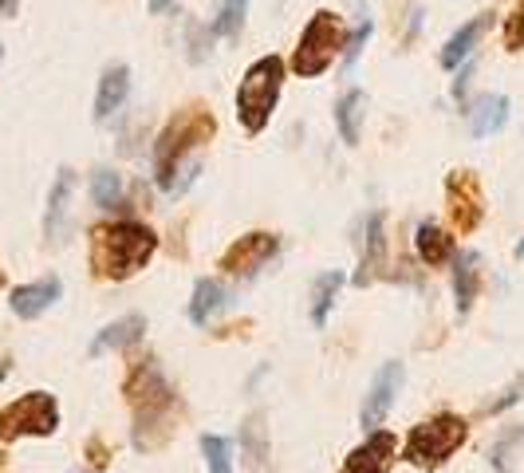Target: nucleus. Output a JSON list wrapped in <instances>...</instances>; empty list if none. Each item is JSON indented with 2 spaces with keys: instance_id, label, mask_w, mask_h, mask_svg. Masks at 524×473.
Wrapping results in <instances>:
<instances>
[{
  "instance_id": "nucleus-26",
  "label": "nucleus",
  "mask_w": 524,
  "mask_h": 473,
  "mask_svg": "<svg viewBox=\"0 0 524 473\" xmlns=\"http://www.w3.org/2000/svg\"><path fill=\"white\" fill-rule=\"evenodd\" d=\"M245 16H249V0H221L209 28H213V36H237L245 28Z\"/></svg>"
},
{
  "instance_id": "nucleus-35",
  "label": "nucleus",
  "mask_w": 524,
  "mask_h": 473,
  "mask_svg": "<svg viewBox=\"0 0 524 473\" xmlns=\"http://www.w3.org/2000/svg\"><path fill=\"white\" fill-rule=\"evenodd\" d=\"M517 257H524V241H521V245H517Z\"/></svg>"
},
{
  "instance_id": "nucleus-14",
  "label": "nucleus",
  "mask_w": 524,
  "mask_h": 473,
  "mask_svg": "<svg viewBox=\"0 0 524 473\" xmlns=\"http://www.w3.org/2000/svg\"><path fill=\"white\" fill-rule=\"evenodd\" d=\"M131 95V68L127 64H111L99 75V91H95V123H107L111 115L123 111Z\"/></svg>"
},
{
  "instance_id": "nucleus-11",
  "label": "nucleus",
  "mask_w": 524,
  "mask_h": 473,
  "mask_svg": "<svg viewBox=\"0 0 524 473\" xmlns=\"http://www.w3.org/2000/svg\"><path fill=\"white\" fill-rule=\"evenodd\" d=\"M64 296V284H60V276H44V280H32V284H20V288H12V296H8V308L20 316V320H40L56 300Z\"/></svg>"
},
{
  "instance_id": "nucleus-30",
  "label": "nucleus",
  "mask_w": 524,
  "mask_h": 473,
  "mask_svg": "<svg viewBox=\"0 0 524 473\" xmlns=\"http://www.w3.org/2000/svg\"><path fill=\"white\" fill-rule=\"evenodd\" d=\"M190 36H194V52H190V60L201 64V60H205V48L213 44V28H205V24H190Z\"/></svg>"
},
{
  "instance_id": "nucleus-5",
  "label": "nucleus",
  "mask_w": 524,
  "mask_h": 473,
  "mask_svg": "<svg viewBox=\"0 0 524 473\" xmlns=\"http://www.w3.org/2000/svg\"><path fill=\"white\" fill-rule=\"evenodd\" d=\"M347 48V32H343V20L331 12V8H320L304 32H300V44H296V56H292V71L300 79H316L335 64V56Z\"/></svg>"
},
{
  "instance_id": "nucleus-9",
  "label": "nucleus",
  "mask_w": 524,
  "mask_h": 473,
  "mask_svg": "<svg viewBox=\"0 0 524 473\" xmlns=\"http://www.w3.org/2000/svg\"><path fill=\"white\" fill-rule=\"evenodd\" d=\"M446 198H450V213H454L461 233H473L481 225V217H485V198H481V186H477L473 170H454L450 174Z\"/></svg>"
},
{
  "instance_id": "nucleus-13",
  "label": "nucleus",
  "mask_w": 524,
  "mask_h": 473,
  "mask_svg": "<svg viewBox=\"0 0 524 473\" xmlns=\"http://www.w3.org/2000/svg\"><path fill=\"white\" fill-rule=\"evenodd\" d=\"M387 265V233H383V213H367L363 221V245H359V272H355V284H371L379 269Z\"/></svg>"
},
{
  "instance_id": "nucleus-32",
  "label": "nucleus",
  "mask_w": 524,
  "mask_h": 473,
  "mask_svg": "<svg viewBox=\"0 0 524 473\" xmlns=\"http://www.w3.org/2000/svg\"><path fill=\"white\" fill-rule=\"evenodd\" d=\"M469 75H473V60H465L458 71V79H454V95H458V99H461V91L469 87Z\"/></svg>"
},
{
  "instance_id": "nucleus-34",
  "label": "nucleus",
  "mask_w": 524,
  "mask_h": 473,
  "mask_svg": "<svg viewBox=\"0 0 524 473\" xmlns=\"http://www.w3.org/2000/svg\"><path fill=\"white\" fill-rule=\"evenodd\" d=\"M16 12V0H0V16H12Z\"/></svg>"
},
{
  "instance_id": "nucleus-3",
  "label": "nucleus",
  "mask_w": 524,
  "mask_h": 473,
  "mask_svg": "<svg viewBox=\"0 0 524 473\" xmlns=\"http://www.w3.org/2000/svg\"><path fill=\"white\" fill-rule=\"evenodd\" d=\"M284 75L288 64L280 56H261L253 60L249 71L241 75V87H237V119L249 135H261L264 127L272 123V111L280 103V91H284Z\"/></svg>"
},
{
  "instance_id": "nucleus-27",
  "label": "nucleus",
  "mask_w": 524,
  "mask_h": 473,
  "mask_svg": "<svg viewBox=\"0 0 524 473\" xmlns=\"http://www.w3.org/2000/svg\"><path fill=\"white\" fill-rule=\"evenodd\" d=\"M201 454H205V470L209 473H233L229 442L221 434H201Z\"/></svg>"
},
{
  "instance_id": "nucleus-36",
  "label": "nucleus",
  "mask_w": 524,
  "mask_h": 473,
  "mask_svg": "<svg viewBox=\"0 0 524 473\" xmlns=\"http://www.w3.org/2000/svg\"><path fill=\"white\" fill-rule=\"evenodd\" d=\"M87 473H95V470H87Z\"/></svg>"
},
{
  "instance_id": "nucleus-15",
  "label": "nucleus",
  "mask_w": 524,
  "mask_h": 473,
  "mask_svg": "<svg viewBox=\"0 0 524 473\" xmlns=\"http://www.w3.org/2000/svg\"><path fill=\"white\" fill-rule=\"evenodd\" d=\"M489 24H493V16L489 12H481V16H473V20H465L458 32L442 44V52H438V64L446 71H458L469 56H473V48H477V40L489 32Z\"/></svg>"
},
{
  "instance_id": "nucleus-24",
  "label": "nucleus",
  "mask_w": 524,
  "mask_h": 473,
  "mask_svg": "<svg viewBox=\"0 0 524 473\" xmlns=\"http://www.w3.org/2000/svg\"><path fill=\"white\" fill-rule=\"evenodd\" d=\"M517 446H524V426L501 430L497 442L489 446V466L497 473H513V466H517Z\"/></svg>"
},
{
  "instance_id": "nucleus-20",
  "label": "nucleus",
  "mask_w": 524,
  "mask_h": 473,
  "mask_svg": "<svg viewBox=\"0 0 524 473\" xmlns=\"http://www.w3.org/2000/svg\"><path fill=\"white\" fill-rule=\"evenodd\" d=\"M363 115H367V95L359 87L343 91L339 103H335V127H339V138L347 146H359V138H363Z\"/></svg>"
},
{
  "instance_id": "nucleus-22",
  "label": "nucleus",
  "mask_w": 524,
  "mask_h": 473,
  "mask_svg": "<svg viewBox=\"0 0 524 473\" xmlns=\"http://www.w3.org/2000/svg\"><path fill=\"white\" fill-rule=\"evenodd\" d=\"M343 272H324V276H316V284H312V324L316 328H328V316L331 308H335V300H339V288H343Z\"/></svg>"
},
{
  "instance_id": "nucleus-25",
  "label": "nucleus",
  "mask_w": 524,
  "mask_h": 473,
  "mask_svg": "<svg viewBox=\"0 0 524 473\" xmlns=\"http://www.w3.org/2000/svg\"><path fill=\"white\" fill-rule=\"evenodd\" d=\"M241 446H245V458L253 470H261L264 458H268V446H264V414H249V422L241 426Z\"/></svg>"
},
{
  "instance_id": "nucleus-33",
  "label": "nucleus",
  "mask_w": 524,
  "mask_h": 473,
  "mask_svg": "<svg viewBox=\"0 0 524 473\" xmlns=\"http://www.w3.org/2000/svg\"><path fill=\"white\" fill-rule=\"evenodd\" d=\"M174 4H178V0H146V8H150L154 16H166V12H174Z\"/></svg>"
},
{
  "instance_id": "nucleus-4",
  "label": "nucleus",
  "mask_w": 524,
  "mask_h": 473,
  "mask_svg": "<svg viewBox=\"0 0 524 473\" xmlns=\"http://www.w3.org/2000/svg\"><path fill=\"white\" fill-rule=\"evenodd\" d=\"M465 434H469L465 418H461V414H450V410H442V414L418 422V426L406 434V442H402V458H406L410 466H426V470H434V466H442V462H450V458L458 454L461 442H465Z\"/></svg>"
},
{
  "instance_id": "nucleus-19",
  "label": "nucleus",
  "mask_w": 524,
  "mask_h": 473,
  "mask_svg": "<svg viewBox=\"0 0 524 473\" xmlns=\"http://www.w3.org/2000/svg\"><path fill=\"white\" fill-rule=\"evenodd\" d=\"M465 115H469V131H473V138L497 135V131L509 123V95H481Z\"/></svg>"
},
{
  "instance_id": "nucleus-10",
  "label": "nucleus",
  "mask_w": 524,
  "mask_h": 473,
  "mask_svg": "<svg viewBox=\"0 0 524 473\" xmlns=\"http://www.w3.org/2000/svg\"><path fill=\"white\" fill-rule=\"evenodd\" d=\"M394 458H398V438L391 430H375V434H367L363 446H355L347 454L339 473H391Z\"/></svg>"
},
{
  "instance_id": "nucleus-12",
  "label": "nucleus",
  "mask_w": 524,
  "mask_h": 473,
  "mask_svg": "<svg viewBox=\"0 0 524 473\" xmlns=\"http://www.w3.org/2000/svg\"><path fill=\"white\" fill-rule=\"evenodd\" d=\"M71 194H75V170H60L48 194V213H44V237L48 245H64L67 225H71Z\"/></svg>"
},
{
  "instance_id": "nucleus-8",
  "label": "nucleus",
  "mask_w": 524,
  "mask_h": 473,
  "mask_svg": "<svg viewBox=\"0 0 524 473\" xmlns=\"http://www.w3.org/2000/svg\"><path fill=\"white\" fill-rule=\"evenodd\" d=\"M402 379H406V367H402L398 359L379 367V375H375V383H371V391H367V399H363V410H359V422H363L367 434H375V430L387 422L394 395L402 391Z\"/></svg>"
},
{
  "instance_id": "nucleus-23",
  "label": "nucleus",
  "mask_w": 524,
  "mask_h": 473,
  "mask_svg": "<svg viewBox=\"0 0 524 473\" xmlns=\"http://www.w3.org/2000/svg\"><path fill=\"white\" fill-rule=\"evenodd\" d=\"M123 174H115V170H107V166H99L95 174H91V202L99 205V209H119L123 205Z\"/></svg>"
},
{
  "instance_id": "nucleus-28",
  "label": "nucleus",
  "mask_w": 524,
  "mask_h": 473,
  "mask_svg": "<svg viewBox=\"0 0 524 473\" xmlns=\"http://www.w3.org/2000/svg\"><path fill=\"white\" fill-rule=\"evenodd\" d=\"M371 32H375V20L367 16V20H359V28H355V32L347 36V48H343V64H347V68H351L355 60H359V52L367 48V40H371Z\"/></svg>"
},
{
  "instance_id": "nucleus-2",
  "label": "nucleus",
  "mask_w": 524,
  "mask_h": 473,
  "mask_svg": "<svg viewBox=\"0 0 524 473\" xmlns=\"http://www.w3.org/2000/svg\"><path fill=\"white\" fill-rule=\"evenodd\" d=\"M158 237L150 225L123 217V221H107L91 229V265L107 280H127L138 269H146V261L154 257Z\"/></svg>"
},
{
  "instance_id": "nucleus-21",
  "label": "nucleus",
  "mask_w": 524,
  "mask_h": 473,
  "mask_svg": "<svg viewBox=\"0 0 524 473\" xmlns=\"http://www.w3.org/2000/svg\"><path fill=\"white\" fill-rule=\"evenodd\" d=\"M477 288H481V257L477 253H458L454 257V296H458V316H469L473 300H477Z\"/></svg>"
},
{
  "instance_id": "nucleus-29",
  "label": "nucleus",
  "mask_w": 524,
  "mask_h": 473,
  "mask_svg": "<svg viewBox=\"0 0 524 473\" xmlns=\"http://www.w3.org/2000/svg\"><path fill=\"white\" fill-rule=\"evenodd\" d=\"M505 48H509V52L524 48V0L517 4V12L509 16V24H505Z\"/></svg>"
},
{
  "instance_id": "nucleus-18",
  "label": "nucleus",
  "mask_w": 524,
  "mask_h": 473,
  "mask_svg": "<svg viewBox=\"0 0 524 473\" xmlns=\"http://www.w3.org/2000/svg\"><path fill=\"white\" fill-rule=\"evenodd\" d=\"M229 308V292H225V284L221 280H209V276H201L194 284V300H190V320H194L197 328H209L221 312Z\"/></svg>"
},
{
  "instance_id": "nucleus-7",
  "label": "nucleus",
  "mask_w": 524,
  "mask_h": 473,
  "mask_svg": "<svg viewBox=\"0 0 524 473\" xmlns=\"http://www.w3.org/2000/svg\"><path fill=\"white\" fill-rule=\"evenodd\" d=\"M276 249H280V237H276V233H249V237H241V241H233V245L225 249L221 269L229 272V276H237V280H253V276L276 257Z\"/></svg>"
},
{
  "instance_id": "nucleus-16",
  "label": "nucleus",
  "mask_w": 524,
  "mask_h": 473,
  "mask_svg": "<svg viewBox=\"0 0 524 473\" xmlns=\"http://www.w3.org/2000/svg\"><path fill=\"white\" fill-rule=\"evenodd\" d=\"M414 249L422 257V265H430V269H442V265H450L458 257V241L438 221H422L414 229Z\"/></svg>"
},
{
  "instance_id": "nucleus-1",
  "label": "nucleus",
  "mask_w": 524,
  "mask_h": 473,
  "mask_svg": "<svg viewBox=\"0 0 524 473\" xmlns=\"http://www.w3.org/2000/svg\"><path fill=\"white\" fill-rule=\"evenodd\" d=\"M213 131H217V119L205 107H186L182 115L166 123V131L154 142V182L162 194L178 198L190 190V182L201 174L197 150L213 138Z\"/></svg>"
},
{
  "instance_id": "nucleus-17",
  "label": "nucleus",
  "mask_w": 524,
  "mask_h": 473,
  "mask_svg": "<svg viewBox=\"0 0 524 473\" xmlns=\"http://www.w3.org/2000/svg\"><path fill=\"white\" fill-rule=\"evenodd\" d=\"M142 332H146V320H142L138 312H131V316H123V320L107 324L99 336L91 339L87 355H91V359H99V355H107V351H123V347L138 343V339H142Z\"/></svg>"
},
{
  "instance_id": "nucleus-6",
  "label": "nucleus",
  "mask_w": 524,
  "mask_h": 473,
  "mask_svg": "<svg viewBox=\"0 0 524 473\" xmlns=\"http://www.w3.org/2000/svg\"><path fill=\"white\" fill-rule=\"evenodd\" d=\"M56 430H60V403L48 391H28L0 410V442L52 438Z\"/></svg>"
},
{
  "instance_id": "nucleus-31",
  "label": "nucleus",
  "mask_w": 524,
  "mask_h": 473,
  "mask_svg": "<svg viewBox=\"0 0 524 473\" xmlns=\"http://www.w3.org/2000/svg\"><path fill=\"white\" fill-rule=\"evenodd\" d=\"M521 395H524V379H517V383H513V387H509V391H505L497 403H489V414H501L505 406H513L517 399H521Z\"/></svg>"
}]
</instances>
